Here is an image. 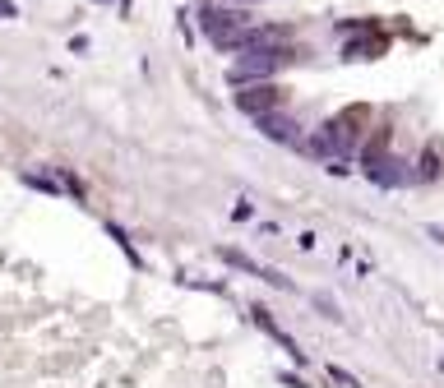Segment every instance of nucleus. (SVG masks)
<instances>
[{
	"label": "nucleus",
	"instance_id": "nucleus-11",
	"mask_svg": "<svg viewBox=\"0 0 444 388\" xmlns=\"http://www.w3.org/2000/svg\"><path fill=\"white\" fill-rule=\"evenodd\" d=\"M236 5H255V0H236Z\"/></svg>",
	"mask_w": 444,
	"mask_h": 388
},
{
	"label": "nucleus",
	"instance_id": "nucleus-5",
	"mask_svg": "<svg viewBox=\"0 0 444 388\" xmlns=\"http://www.w3.org/2000/svg\"><path fill=\"white\" fill-rule=\"evenodd\" d=\"M292 37V28H282V23H264V28H245L241 33V51H250V46H282Z\"/></svg>",
	"mask_w": 444,
	"mask_h": 388
},
{
	"label": "nucleus",
	"instance_id": "nucleus-8",
	"mask_svg": "<svg viewBox=\"0 0 444 388\" xmlns=\"http://www.w3.org/2000/svg\"><path fill=\"white\" fill-rule=\"evenodd\" d=\"M329 379H333L338 388H361V384H356V375H347L343 366H329Z\"/></svg>",
	"mask_w": 444,
	"mask_h": 388
},
{
	"label": "nucleus",
	"instance_id": "nucleus-10",
	"mask_svg": "<svg viewBox=\"0 0 444 388\" xmlns=\"http://www.w3.org/2000/svg\"><path fill=\"white\" fill-rule=\"evenodd\" d=\"M0 19H19V5H10V0H0Z\"/></svg>",
	"mask_w": 444,
	"mask_h": 388
},
{
	"label": "nucleus",
	"instance_id": "nucleus-6",
	"mask_svg": "<svg viewBox=\"0 0 444 388\" xmlns=\"http://www.w3.org/2000/svg\"><path fill=\"white\" fill-rule=\"evenodd\" d=\"M306 153H311V157H338V153H333V144H329V134H311V139H306Z\"/></svg>",
	"mask_w": 444,
	"mask_h": 388
},
{
	"label": "nucleus",
	"instance_id": "nucleus-9",
	"mask_svg": "<svg viewBox=\"0 0 444 388\" xmlns=\"http://www.w3.org/2000/svg\"><path fill=\"white\" fill-rule=\"evenodd\" d=\"M435 171H440V166H435V153H422V176H426V180H431V176H435Z\"/></svg>",
	"mask_w": 444,
	"mask_h": 388
},
{
	"label": "nucleus",
	"instance_id": "nucleus-1",
	"mask_svg": "<svg viewBox=\"0 0 444 388\" xmlns=\"http://www.w3.org/2000/svg\"><path fill=\"white\" fill-rule=\"evenodd\" d=\"M287 60H296L287 46H250V51H241V60L227 69V83L236 88V83H255V79H268V74H278V69L287 65Z\"/></svg>",
	"mask_w": 444,
	"mask_h": 388
},
{
	"label": "nucleus",
	"instance_id": "nucleus-3",
	"mask_svg": "<svg viewBox=\"0 0 444 388\" xmlns=\"http://www.w3.org/2000/svg\"><path fill=\"white\" fill-rule=\"evenodd\" d=\"M361 125H366V111H343V116H333V121L324 125V134H329V144H333V153H338V157L361 148V139H366Z\"/></svg>",
	"mask_w": 444,
	"mask_h": 388
},
{
	"label": "nucleus",
	"instance_id": "nucleus-7",
	"mask_svg": "<svg viewBox=\"0 0 444 388\" xmlns=\"http://www.w3.org/2000/svg\"><path fill=\"white\" fill-rule=\"evenodd\" d=\"M384 51V42H347V60H370V55H379Z\"/></svg>",
	"mask_w": 444,
	"mask_h": 388
},
{
	"label": "nucleus",
	"instance_id": "nucleus-2",
	"mask_svg": "<svg viewBox=\"0 0 444 388\" xmlns=\"http://www.w3.org/2000/svg\"><path fill=\"white\" fill-rule=\"evenodd\" d=\"M236 111L241 116H250V121H259V116H268V111L282 107V88L278 83H268V79H255V83H236Z\"/></svg>",
	"mask_w": 444,
	"mask_h": 388
},
{
	"label": "nucleus",
	"instance_id": "nucleus-4",
	"mask_svg": "<svg viewBox=\"0 0 444 388\" xmlns=\"http://www.w3.org/2000/svg\"><path fill=\"white\" fill-rule=\"evenodd\" d=\"M255 125H259L264 139H273V144H296V121L282 116V111H268V116H259Z\"/></svg>",
	"mask_w": 444,
	"mask_h": 388
}]
</instances>
